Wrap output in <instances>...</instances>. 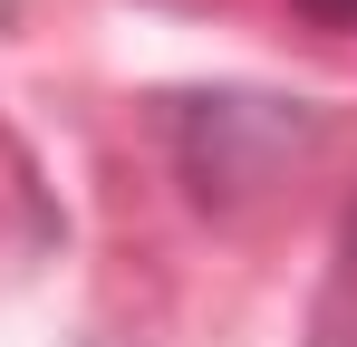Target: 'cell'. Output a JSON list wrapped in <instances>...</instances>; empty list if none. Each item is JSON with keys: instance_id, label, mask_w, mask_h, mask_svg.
I'll return each mask as SVG.
<instances>
[{"instance_id": "cell-1", "label": "cell", "mask_w": 357, "mask_h": 347, "mask_svg": "<svg viewBox=\"0 0 357 347\" xmlns=\"http://www.w3.org/2000/svg\"><path fill=\"white\" fill-rule=\"evenodd\" d=\"M338 309L357 318V213H348V231H338Z\"/></svg>"}, {"instance_id": "cell-2", "label": "cell", "mask_w": 357, "mask_h": 347, "mask_svg": "<svg viewBox=\"0 0 357 347\" xmlns=\"http://www.w3.org/2000/svg\"><path fill=\"white\" fill-rule=\"evenodd\" d=\"M299 20H319V29H357V0H290Z\"/></svg>"}]
</instances>
